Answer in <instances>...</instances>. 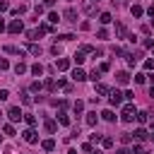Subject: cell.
<instances>
[{"label": "cell", "mask_w": 154, "mask_h": 154, "mask_svg": "<svg viewBox=\"0 0 154 154\" xmlns=\"http://www.w3.org/2000/svg\"><path fill=\"white\" fill-rule=\"evenodd\" d=\"M120 118H123L125 123H132V120H135V106H132V103H125L123 111H120Z\"/></svg>", "instance_id": "cell-1"}, {"label": "cell", "mask_w": 154, "mask_h": 154, "mask_svg": "<svg viewBox=\"0 0 154 154\" xmlns=\"http://www.w3.org/2000/svg\"><path fill=\"white\" fill-rule=\"evenodd\" d=\"M7 31H10V34H19V31H24L22 19H12V22H10V26H7Z\"/></svg>", "instance_id": "cell-2"}, {"label": "cell", "mask_w": 154, "mask_h": 154, "mask_svg": "<svg viewBox=\"0 0 154 154\" xmlns=\"http://www.w3.org/2000/svg\"><path fill=\"white\" fill-rule=\"evenodd\" d=\"M7 116H10V120H12V123H17V120H22V118H24V113L19 111V106H12V108L7 111Z\"/></svg>", "instance_id": "cell-3"}, {"label": "cell", "mask_w": 154, "mask_h": 154, "mask_svg": "<svg viewBox=\"0 0 154 154\" xmlns=\"http://www.w3.org/2000/svg\"><path fill=\"white\" fill-rule=\"evenodd\" d=\"M22 137H24V142H29V144H36V142H38V135H36L31 128H29V130H24V132H22Z\"/></svg>", "instance_id": "cell-4"}, {"label": "cell", "mask_w": 154, "mask_h": 154, "mask_svg": "<svg viewBox=\"0 0 154 154\" xmlns=\"http://www.w3.org/2000/svg\"><path fill=\"white\" fill-rule=\"evenodd\" d=\"M108 94H111V106H120V101H123V94H120L118 89H111Z\"/></svg>", "instance_id": "cell-5"}, {"label": "cell", "mask_w": 154, "mask_h": 154, "mask_svg": "<svg viewBox=\"0 0 154 154\" xmlns=\"http://www.w3.org/2000/svg\"><path fill=\"white\" fill-rule=\"evenodd\" d=\"M72 79H75V82H84V79H87V72H84L82 67H75V70H72Z\"/></svg>", "instance_id": "cell-6"}, {"label": "cell", "mask_w": 154, "mask_h": 154, "mask_svg": "<svg viewBox=\"0 0 154 154\" xmlns=\"http://www.w3.org/2000/svg\"><path fill=\"white\" fill-rule=\"evenodd\" d=\"M82 7H84V12H87V14H91V17L96 14V5H94L91 0H84V5H82Z\"/></svg>", "instance_id": "cell-7"}, {"label": "cell", "mask_w": 154, "mask_h": 154, "mask_svg": "<svg viewBox=\"0 0 154 154\" xmlns=\"http://www.w3.org/2000/svg\"><path fill=\"white\" fill-rule=\"evenodd\" d=\"M63 17H65V19H67V22H77V10H75V7H67V10H65V14H63Z\"/></svg>", "instance_id": "cell-8"}, {"label": "cell", "mask_w": 154, "mask_h": 154, "mask_svg": "<svg viewBox=\"0 0 154 154\" xmlns=\"http://www.w3.org/2000/svg\"><path fill=\"white\" fill-rule=\"evenodd\" d=\"M116 82H118V84H128V82H130V75L123 70V72H118V75H116Z\"/></svg>", "instance_id": "cell-9"}, {"label": "cell", "mask_w": 154, "mask_h": 154, "mask_svg": "<svg viewBox=\"0 0 154 154\" xmlns=\"http://www.w3.org/2000/svg\"><path fill=\"white\" fill-rule=\"evenodd\" d=\"M55 67H58V70H60V72H65V70H67V67H70V60H67V58H60V60H58V63H55Z\"/></svg>", "instance_id": "cell-10"}, {"label": "cell", "mask_w": 154, "mask_h": 154, "mask_svg": "<svg viewBox=\"0 0 154 154\" xmlns=\"http://www.w3.org/2000/svg\"><path fill=\"white\" fill-rule=\"evenodd\" d=\"M116 34H118V38H128V29L123 24H116Z\"/></svg>", "instance_id": "cell-11"}, {"label": "cell", "mask_w": 154, "mask_h": 154, "mask_svg": "<svg viewBox=\"0 0 154 154\" xmlns=\"http://www.w3.org/2000/svg\"><path fill=\"white\" fill-rule=\"evenodd\" d=\"M41 147H43L46 152H53V149H55V140H43V142H41Z\"/></svg>", "instance_id": "cell-12"}, {"label": "cell", "mask_w": 154, "mask_h": 154, "mask_svg": "<svg viewBox=\"0 0 154 154\" xmlns=\"http://www.w3.org/2000/svg\"><path fill=\"white\" fill-rule=\"evenodd\" d=\"M2 51H5V53H14V55H24V51H19L17 46H5Z\"/></svg>", "instance_id": "cell-13"}, {"label": "cell", "mask_w": 154, "mask_h": 154, "mask_svg": "<svg viewBox=\"0 0 154 154\" xmlns=\"http://www.w3.org/2000/svg\"><path fill=\"white\" fill-rule=\"evenodd\" d=\"M31 72H34L36 77H41V75H43V65H41V63H34V65H31Z\"/></svg>", "instance_id": "cell-14"}, {"label": "cell", "mask_w": 154, "mask_h": 154, "mask_svg": "<svg viewBox=\"0 0 154 154\" xmlns=\"http://www.w3.org/2000/svg\"><path fill=\"white\" fill-rule=\"evenodd\" d=\"M132 135H135V137H137V140H147V137H149V135H147V130H144V128H137V130H135V132H132Z\"/></svg>", "instance_id": "cell-15"}, {"label": "cell", "mask_w": 154, "mask_h": 154, "mask_svg": "<svg viewBox=\"0 0 154 154\" xmlns=\"http://www.w3.org/2000/svg\"><path fill=\"white\" fill-rule=\"evenodd\" d=\"M130 12H132V17H142V14H144V10H142L140 5H132V7H130Z\"/></svg>", "instance_id": "cell-16"}, {"label": "cell", "mask_w": 154, "mask_h": 154, "mask_svg": "<svg viewBox=\"0 0 154 154\" xmlns=\"http://www.w3.org/2000/svg\"><path fill=\"white\" fill-rule=\"evenodd\" d=\"M101 118H103V120H108V123H113V120H116V116H113V111H108V108H106V111L101 113Z\"/></svg>", "instance_id": "cell-17"}, {"label": "cell", "mask_w": 154, "mask_h": 154, "mask_svg": "<svg viewBox=\"0 0 154 154\" xmlns=\"http://www.w3.org/2000/svg\"><path fill=\"white\" fill-rule=\"evenodd\" d=\"M58 123H60V125H67V123H70V118H67V113H65V111H60V113H58Z\"/></svg>", "instance_id": "cell-18"}, {"label": "cell", "mask_w": 154, "mask_h": 154, "mask_svg": "<svg viewBox=\"0 0 154 154\" xmlns=\"http://www.w3.org/2000/svg\"><path fill=\"white\" fill-rule=\"evenodd\" d=\"M96 120H99V118H96V113H87V125H89V128H94V125H96Z\"/></svg>", "instance_id": "cell-19"}, {"label": "cell", "mask_w": 154, "mask_h": 154, "mask_svg": "<svg viewBox=\"0 0 154 154\" xmlns=\"http://www.w3.org/2000/svg\"><path fill=\"white\" fill-rule=\"evenodd\" d=\"M58 130V123L55 120H46V132H55Z\"/></svg>", "instance_id": "cell-20"}, {"label": "cell", "mask_w": 154, "mask_h": 154, "mask_svg": "<svg viewBox=\"0 0 154 154\" xmlns=\"http://www.w3.org/2000/svg\"><path fill=\"white\" fill-rule=\"evenodd\" d=\"M72 111H75V113L79 116V113L84 111V101H75V106H72Z\"/></svg>", "instance_id": "cell-21"}, {"label": "cell", "mask_w": 154, "mask_h": 154, "mask_svg": "<svg viewBox=\"0 0 154 154\" xmlns=\"http://www.w3.org/2000/svg\"><path fill=\"white\" fill-rule=\"evenodd\" d=\"M48 22H51V24H58V22H60V14H58V12H51V14H48Z\"/></svg>", "instance_id": "cell-22"}, {"label": "cell", "mask_w": 154, "mask_h": 154, "mask_svg": "<svg viewBox=\"0 0 154 154\" xmlns=\"http://www.w3.org/2000/svg\"><path fill=\"white\" fill-rule=\"evenodd\" d=\"M72 58H75V63H77V65H82V63H84V53H82V51H77Z\"/></svg>", "instance_id": "cell-23"}, {"label": "cell", "mask_w": 154, "mask_h": 154, "mask_svg": "<svg viewBox=\"0 0 154 154\" xmlns=\"http://www.w3.org/2000/svg\"><path fill=\"white\" fill-rule=\"evenodd\" d=\"M14 72H17V75H24V72H26V65H24V63H17V65H14Z\"/></svg>", "instance_id": "cell-24"}, {"label": "cell", "mask_w": 154, "mask_h": 154, "mask_svg": "<svg viewBox=\"0 0 154 154\" xmlns=\"http://www.w3.org/2000/svg\"><path fill=\"white\" fill-rule=\"evenodd\" d=\"M135 118H137L140 123H147V118H149V113H147V111H140V113H137Z\"/></svg>", "instance_id": "cell-25"}, {"label": "cell", "mask_w": 154, "mask_h": 154, "mask_svg": "<svg viewBox=\"0 0 154 154\" xmlns=\"http://www.w3.org/2000/svg\"><path fill=\"white\" fill-rule=\"evenodd\" d=\"M99 22H101V24H108V22H111V14H108V12L99 14Z\"/></svg>", "instance_id": "cell-26"}, {"label": "cell", "mask_w": 154, "mask_h": 154, "mask_svg": "<svg viewBox=\"0 0 154 154\" xmlns=\"http://www.w3.org/2000/svg\"><path fill=\"white\" fill-rule=\"evenodd\" d=\"M29 51H31V55H41V46H36V43H31Z\"/></svg>", "instance_id": "cell-27"}, {"label": "cell", "mask_w": 154, "mask_h": 154, "mask_svg": "<svg viewBox=\"0 0 154 154\" xmlns=\"http://www.w3.org/2000/svg\"><path fill=\"white\" fill-rule=\"evenodd\" d=\"M46 89H48V91H55V89H58V82L48 79V82H46Z\"/></svg>", "instance_id": "cell-28"}, {"label": "cell", "mask_w": 154, "mask_h": 154, "mask_svg": "<svg viewBox=\"0 0 154 154\" xmlns=\"http://www.w3.org/2000/svg\"><path fill=\"white\" fill-rule=\"evenodd\" d=\"M111 89L106 87V84H96V94H108Z\"/></svg>", "instance_id": "cell-29"}, {"label": "cell", "mask_w": 154, "mask_h": 154, "mask_svg": "<svg viewBox=\"0 0 154 154\" xmlns=\"http://www.w3.org/2000/svg\"><path fill=\"white\" fill-rule=\"evenodd\" d=\"M24 12H26V5H19V7L12 10V14H24Z\"/></svg>", "instance_id": "cell-30"}, {"label": "cell", "mask_w": 154, "mask_h": 154, "mask_svg": "<svg viewBox=\"0 0 154 154\" xmlns=\"http://www.w3.org/2000/svg\"><path fill=\"white\" fill-rule=\"evenodd\" d=\"M19 96H22V103H26V106H29V103H31V96H29V94H26V91H22V94H19Z\"/></svg>", "instance_id": "cell-31"}, {"label": "cell", "mask_w": 154, "mask_h": 154, "mask_svg": "<svg viewBox=\"0 0 154 154\" xmlns=\"http://www.w3.org/2000/svg\"><path fill=\"white\" fill-rule=\"evenodd\" d=\"M120 142H123V144H130V142H132V135H128V132L120 135Z\"/></svg>", "instance_id": "cell-32"}, {"label": "cell", "mask_w": 154, "mask_h": 154, "mask_svg": "<svg viewBox=\"0 0 154 154\" xmlns=\"http://www.w3.org/2000/svg\"><path fill=\"white\" fill-rule=\"evenodd\" d=\"M101 144H103L106 149H111V147H113V140H111V137H103V140H101Z\"/></svg>", "instance_id": "cell-33"}, {"label": "cell", "mask_w": 154, "mask_h": 154, "mask_svg": "<svg viewBox=\"0 0 154 154\" xmlns=\"http://www.w3.org/2000/svg\"><path fill=\"white\" fill-rule=\"evenodd\" d=\"M48 31H51L48 24H38V34H48Z\"/></svg>", "instance_id": "cell-34"}, {"label": "cell", "mask_w": 154, "mask_h": 154, "mask_svg": "<svg viewBox=\"0 0 154 154\" xmlns=\"http://www.w3.org/2000/svg\"><path fill=\"white\" fill-rule=\"evenodd\" d=\"M144 79H147V77H144V75H142V72H137V75H135V82H137V84H142V82H144Z\"/></svg>", "instance_id": "cell-35"}, {"label": "cell", "mask_w": 154, "mask_h": 154, "mask_svg": "<svg viewBox=\"0 0 154 154\" xmlns=\"http://www.w3.org/2000/svg\"><path fill=\"white\" fill-rule=\"evenodd\" d=\"M24 120H26V123H29V125H31V128H34V125H36V118H34V116H24Z\"/></svg>", "instance_id": "cell-36"}, {"label": "cell", "mask_w": 154, "mask_h": 154, "mask_svg": "<svg viewBox=\"0 0 154 154\" xmlns=\"http://www.w3.org/2000/svg\"><path fill=\"white\" fill-rule=\"evenodd\" d=\"M5 99H10V91L7 89H0V101H5Z\"/></svg>", "instance_id": "cell-37"}, {"label": "cell", "mask_w": 154, "mask_h": 154, "mask_svg": "<svg viewBox=\"0 0 154 154\" xmlns=\"http://www.w3.org/2000/svg\"><path fill=\"white\" fill-rule=\"evenodd\" d=\"M96 36H99V38H106V36H108V31H106V29H99V31H96Z\"/></svg>", "instance_id": "cell-38"}, {"label": "cell", "mask_w": 154, "mask_h": 154, "mask_svg": "<svg viewBox=\"0 0 154 154\" xmlns=\"http://www.w3.org/2000/svg\"><path fill=\"white\" fill-rule=\"evenodd\" d=\"M99 75H101V72H99V70H94V72H91L87 79H94V82H96V79H99Z\"/></svg>", "instance_id": "cell-39"}, {"label": "cell", "mask_w": 154, "mask_h": 154, "mask_svg": "<svg viewBox=\"0 0 154 154\" xmlns=\"http://www.w3.org/2000/svg\"><path fill=\"white\" fill-rule=\"evenodd\" d=\"M31 91H41V82H31Z\"/></svg>", "instance_id": "cell-40"}, {"label": "cell", "mask_w": 154, "mask_h": 154, "mask_svg": "<svg viewBox=\"0 0 154 154\" xmlns=\"http://www.w3.org/2000/svg\"><path fill=\"white\" fill-rule=\"evenodd\" d=\"M2 130H5V135H14V128H12V125H5Z\"/></svg>", "instance_id": "cell-41"}, {"label": "cell", "mask_w": 154, "mask_h": 154, "mask_svg": "<svg viewBox=\"0 0 154 154\" xmlns=\"http://www.w3.org/2000/svg\"><path fill=\"white\" fill-rule=\"evenodd\" d=\"M142 152H144L142 144H135V147H132V154H142Z\"/></svg>", "instance_id": "cell-42"}, {"label": "cell", "mask_w": 154, "mask_h": 154, "mask_svg": "<svg viewBox=\"0 0 154 154\" xmlns=\"http://www.w3.org/2000/svg\"><path fill=\"white\" fill-rule=\"evenodd\" d=\"M7 67H10V63H7L5 58H0V70H7Z\"/></svg>", "instance_id": "cell-43"}, {"label": "cell", "mask_w": 154, "mask_h": 154, "mask_svg": "<svg viewBox=\"0 0 154 154\" xmlns=\"http://www.w3.org/2000/svg\"><path fill=\"white\" fill-rule=\"evenodd\" d=\"M58 38H60V41H70V38H75V36H72V34H63V36H58Z\"/></svg>", "instance_id": "cell-44"}, {"label": "cell", "mask_w": 154, "mask_h": 154, "mask_svg": "<svg viewBox=\"0 0 154 154\" xmlns=\"http://www.w3.org/2000/svg\"><path fill=\"white\" fill-rule=\"evenodd\" d=\"M51 53H53V55H60V46H58V43H55V46H53V48H51Z\"/></svg>", "instance_id": "cell-45"}, {"label": "cell", "mask_w": 154, "mask_h": 154, "mask_svg": "<svg viewBox=\"0 0 154 154\" xmlns=\"http://www.w3.org/2000/svg\"><path fill=\"white\" fill-rule=\"evenodd\" d=\"M108 67H111V65H108V63H101V65H99V72H106V70H108Z\"/></svg>", "instance_id": "cell-46"}, {"label": "cell", "mask_w": 154, "mask_h": 154, "mask_svg": "<svg viewBox=\"0 0 154 154\" xmlns=\"http://www.w3.org/2000/svg\"><path fill=\"white\" fill-rule=\"evenodd\" d=\"M144 67L147 70H154V60H144Z\"/></svg>", "instance_id": "cell-47"}, {"label": "cell", "mask_w": 154, "mask_h": 154, "mask_svg": "<svg viewBox=\"0 0 154 154\" xmlns=\"http://www.w3.org/2000/svg\"><path fill=\"white\" fill-rule=\"evenodd\" d=\"M7 10V0H0V12H5Z\"/></svg>", "instance_id": "cell-48"}, {"label": "cell", "mask_w": 154, "mask_h": 154, "mask_svg": "<svg viewBox=\"0 0 154 154\" xmlns=\"http://www.w3.org/2000/svg\"><path fill=\"white\" fill-rule=\"evenodd\" d=\"M43 5H46V7H53V5H55V0H43Z\"/></svg>", "instance_id": "cell-49"}, {"label": "cell", "mask_w": 154, "mask_h": 154, "mask_svg": "<svg viewBox=\"0 0 154 154\" xmlns=\"http://www.w3.org/2000/svg\"><path fill=\"white\" fill-rule=\"evenodd\" d=\"M116 154H132V152H130V149H118Z\"/></svg>", "instance_id": "cell-50"}, {"label": "cell", "mask_w": 154, "mask_h": 154, "mask_svg": "<svg viewBox=\"0 0 154 154\" xmlns=\"http://www.w3.org/2000/svg\"><path fill=\"white\" fill-rule=\"evenodd\" d=\"M2 29H5V22H2V19H0V31H2Z\"/></svg>", "instance_id": "cell-51"}, {"label": "cell", "mask_w": 154, "mask_h": 154, "mask_svg": "<svg viewBox=\"0 0 154 154\" xmlns=\"http://www.w3.org/2000/svg\"><path fill=\"white\" fill-rule=\"evenodd\" d=\"M67 154H77V152H75V149H70V152H67Z\"/></svg>", "instance_id": "cell-52"}, {"label": "cell", "mask_w": 154, "mask_h": 154, "mask_svg": "<svg viewBox=\"0 0 154 154\" xmlns=\"http://www.w3.org/2000/svg\"><path fill=\"white\" fill-rule=\"evenodd\" d=\"M149 94H152V96H154V87H152V89H149Z\"/></svg>", "instance_id": "cell-53"}, {"label": "cell", "mask_w": 154, "mask_h": 154, "mask_svg": "<svg viewBox=\"0 0 154 154\" xmlns=\"http://www.w3.org/2000/svg\"><path fill=\"white\" fill-rule=\"evenodd\" d=\"M91 154H101V152H99V149H96V152H94V149H91Z\"/></svg>", "instance_id": "cell-54"}, {"label": "cell", "mask_w": 154, "mask_h": 154, "mask_svg": "<svg viewBox=\"0 0 154 154\" xmlns=\"http://www.w3.org/2000/svg\"><path fill=\"white\" fill-rule=\"evenodd\" d=\"M152 26H154V17H152Z\"/></svg>", "instance_id": "cell-55"}, {"label": "cell", "mask_w": 154, "mask_h": 154, "mask_svg": "<svg viewBox=\"0 0 154 154\" xmlns=\"http://www.w3.org/2000/svg\"><path fill=\"white\" fill-rule=\"evenodd\" d=\"M152 140H154V135H152Z\"/></svg>", "instance_id": "cell-56"}, {"label": "cell", "mask_w": 154, "mask_h": 154, "mask_svg": "<svg viewBox=\"0 0 154 154\" xmlns=\"http://www.w3.org/2000/svg\"><path fill=\"white\" fill-rule=\"evenodd\" d=\"M142 154H147V152H142Z\"/></svg>", "instance_id": "cell-57"}, {"label": "cell", "mask_w": 154, "mask_h": 154, "mask_svg": "<svg viewBox=\"0 0 154 154\" xmlns=\"http://www.w3.org/2000/svg\"><path fill=\"white\" fill-rule=\"evenodd\" d=\"M0 142H2V137H0Z\"/></svg>", "instance_id": "cell-58"}, {"label": "cell", "mask_w": 154, "mask_h": 154, "mask_svg": "<svg viewBox=\"0 0 154 154\" xmlns=\"http://www.w3.org/2000/svg\"><path fill=\"white\" fill-rule=\"evenodd\" d=\"M96 2H99V0H96Z\"/></svg>", "instance_id": "cell-59"}]
</instances>
